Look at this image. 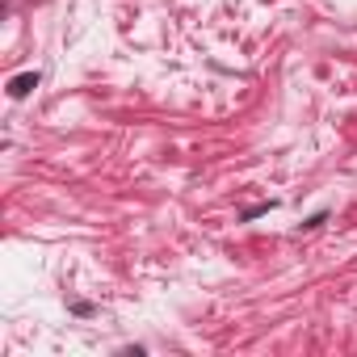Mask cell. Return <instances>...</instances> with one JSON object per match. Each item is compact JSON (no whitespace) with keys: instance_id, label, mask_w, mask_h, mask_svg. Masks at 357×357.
I'll return each instance as SVG.
<instances>
[{"instance_id":"cell-1","label":"cell","mask_w":357,"mask_h":357,"mask_svg":"<svg viewBox=\"0 0 357 357\" xmlns=\"http://www.w3.org/2000/svg\"><path fill=\"white\" fill-rule=\"evenodd\" d=\"M30 89H38V72H26V76H13V84H9V93H13V97H26Z\"/></svg>"}]
</instances>
